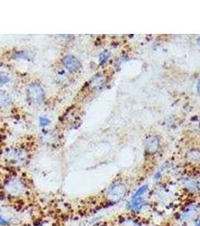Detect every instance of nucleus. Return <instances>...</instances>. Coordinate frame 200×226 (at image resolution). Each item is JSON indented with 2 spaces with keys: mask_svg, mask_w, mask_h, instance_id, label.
<instances>
[{
  "mask_svg": "<svg viewBox=\"0 0 200 226\" xmlns=\"http://www.w3.org/2000/svg\"><path fill=\"white\" fill-rule=\"evenodd\" d=\"M28 97L32 103H38L43 100L44 91L40 85L33 84L29 85L28 88Z\"/></svg>",
  "mask_w": 200,
  "mask_h": 226,
  "instance_id": "nucleus-1",
  "label": "nucleus"
},
{
  "mask_svg": "<svg viewBox=\"0 0 200 226\" xmlns=\"http://www.w3.org/2000/svg\"><path fill=\"white\" fill-rule=\"evenodd\" d=\"M62 63L69 70L72 72L77 71V69H79L80 66H81V63H80L79 60L76 58H75L74 56L72 55L66 56L62 59Z\"/></svg>",
  "mask_w": 200,
  "mask_h": 226,
  "instance_id": "nucleus-2",
  "label": "nucleus"
},
{
  "mask_svg": "<svg viewBox=\"0 0 200 226\" xmlns=\"http://www.w3.org/2000/svg\"><path fill=\"white\" fill-rule=\"evenodd\" d=\"M125 190L124 188L121 186H114L109 192V195L111 196V198H113L114 200H118L120 199V197H123V195L124 194Z\"/></svg>",
  "mask_w": 200,
  "mask_h": 226,
  "instance_id": "nucleus-3",
  "label": "nucleus"
},
{
  "mask_svg": "<svg viewBox=\"0 0 200 226\" xmlns=\"http://www.w3.org/2000/svg\"><path fill=\"white\" fill-rule=\"evenodd\" d=\"M108 52H107V51H105V52L102 53L101 54H100V57H99V60H100V62L101 63H104L105 61L106 60L108 59Z\"/></svg>",
  "mask_w": 200,
  "mask_h": 226,
  "instance_id": "nucleus-4",
  "label": "nucleus"
},
{
  "mask_svg": "<svg viewBox=\"0 0 200 226\" xmlns=\"http://www.w3.org/2000/svg\"><path fill=\"white\" fill-rule=\"evenodd\" d=\"M49 122H50V121H49L47 118H41L40 119V123L41 125H42V126H44V125H48Z\"/></svg>",
  "mask_w": 200,
  "mask_h": 226,
  "instance_id": "nucleus-5",
  "label": "nucleus"
},
{
  "mask_svg": "<svg viewBox=\"0 0 200 226\" xmlns=\"http://www.w3.org/2000/svg\"><path fill=\"white\" fill-rule=\"evenodd\" d=\"M7 221L5 220H4L2 216H0V225H6L7 224Z\"/></svg>",
  "mask_w": 200,
  "mask_h": 226,
  "instance_id": "nucleus-6",
  "label": "nucleus"
},
{
  "mask_svg": "<svg viewBox=\"0 0 200 226\" xmlns=\"http://www.w3.org/2000/svg\"><path fill=\"white\" fill-rule=\"evenodd\" d=\"M197 91H198L199 93L200 94V79H199V81L198 84H197Z\"/></svg>",
  "mask_w": 200,
  "mask_h": 226,
  "instance_id": "nucleus-7",
  "label": "nucleus"
},
{
  "mask_svg": "<svg viewBox=\"0 0 200 226\" xmlns=\"http://www.w3.org/2000/svg\"><path fill=\"white\" fill-rule=\"evenodd\" d=\"M197 43H198L199 45L200 46V38H199V39H197Z\"/></svg>",
  "mask_w": 200,
  "mask_h": 226,
  "instance_id": "nucleus-8",
  "label": "nucleus"
},
{
  "mask_svg": "<svg viewBox=\"0 0 200 226\" xmlns=\"http://www.w3.org/2000/svg\"><path fill=\"white\" fill-rule=\"evenodd\" d=\"M197 226H200V221L199 222V223H197Z\"/></svg>",
  "mask_w": 200,
  "mask_h": 226,
  "instance_id": "nucleus-9",
  "label": "nucleus"
}]
</instances>
